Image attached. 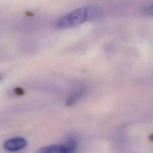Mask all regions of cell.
<instances>
[{"instance_id": "obj_1", "label": "cell", "mask_w": 153, "mask_h": 153, "mask_svg": "<svg viewBox=\"0 0 153 153\" xmlns=\"http://www.w3.org/2000/svg\"><path fill=\"white\" fill-rule=\"evenodd\" d=\"M102 14V11L98 6L82 7L60 17L56 22L55 26L61 29L76 27L85 22L97 20Z\"/></svg>"}, {"instance_id": "obj_2", "label": "cell", "mask_w": 153, "mask_h": 153, "mask_svg": "<svg viewBox=\"0 0 153 153\" xmlns=\"http://www.w3.org/2000/svg\"><path fill=\"white\" fill-rule=\"evenodd\" d=\"M76 149V143L72 140L62 145H51L40 148L36 153H73Z\"/></svg>"}, {"instance_id": "obj_3", "label": "cell", "mask_w": 153, "mask_h": 153, "mask_svg": "<svg viewBox=\"0 0 153 153\" xmlns=\"http://www.w3.org/2000/svg\"><path fill=\"white\" fill-rule=\"evenodd\" d=\"M27 145V141L23 137H16L7 139L4 143V148L10 152L20 151Z\"/></svg>"}, {"instance_id": "obj_4", "label": "cell", "mask_w": 153, "mask_h": 153, "mask_svg": "<svg viewBox=\"0 0 153 153\" xmlns=\"http://www.w3.org/2000/svg\"><path fill=\"white\" fill-rule=\"evenodd\" d=\"M87 90L85 88L79 90L78 91L72 94L66 101V105H71L75 103L77 101H78L81 98H82L86 93Z\"/></svg>"}, {"instance_id": "obj_5", "label": "cell", "mask_w": 153, "mask_h": 153, "mask_svg": "<svg viewBox=\"0 0 153 153\" xmlns=\"http://www.w3.org/2000/svg\"><path fill=\"white\" fill-rule=\"evenodd\" d=\"M145 12L149 15L153 16V3L149 4L145 8Z\"/></svg>"}, {"instance_id": "obj_6", "label": "cell", "mask_w": 153, "mask_h": 153, "mask_svg": "<svg viewBox=\"0 0 153 153\" xmlns=\"http://www.w3.org/2000/svg\"><path fill=\"white\" fill-rule=\"evenodd\" d=\"M149 139H150L151 140H152V141H153V134H152L151 135H150V136H149Z\"/></svg>"}]
</instances>
